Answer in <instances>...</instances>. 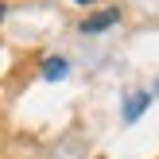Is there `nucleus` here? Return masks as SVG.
I'll list each match as a JSON object with an SVG mask.
<instances>
[{
	"mask_svg": "<svg viewBox=\"0 0 159 159\" xmlns=\"http://www.w3.org/2000/svg\"><path fill=\"white\" fill-rule=\"evenodd\" d=\"M116 20H120V12H116V8H109V12H97V16H89V20L82 23V31H85V35H93V31H105V27H113Z\"/></svg>",
	"mask_w": 159,
	"mask_h": 159,
	"instance_id": "nucleus-1",
	"label": "nucleus"
},
{
	"mask_svg": "<svg viewBox=\"0 0 159 159\" xmlns=\"http://www.w3.org/2000/svg\"><path fill=\"white\" fill-rule=\"evenodd\" d=\"M43 70H47V78H62V74H66V62H62V58H51Z\"/></svg>",
	"mask_w": 159,
	"mask_h": 159,
	"instance_id": "nucleus-2",
	"label": "nucleus"
},
{
	"mask_svg": "<svg viewBox=\"0 0 159 159\" xmlns=\"http://www.w3.org/2000/svg\"><path fill=\"white\" fill-rule=\"evenodd\" d=\"M4 16H8V8H4V4H0V20H4Z\"/></svg>",
	"mask_w": 159,
	"mask_h": 159,
	"instance_id": "nucleus-3",
	"label": "nucleus"
},
{
	"mask_svg": "<svg viewBox=\"0 0 159 159\" xmlns=\"http://www.w3.org/2000/svg\"><path fill=\"white\" fill-rule=\"evenodd\" d=\"M78 4H89V0H78Z\"/></svg>",
	"mask_w": 159,
	"mask_h": 159,
	"instance_id": "nucleus-4",
	"label": "nucleus"
}]
</instances>
